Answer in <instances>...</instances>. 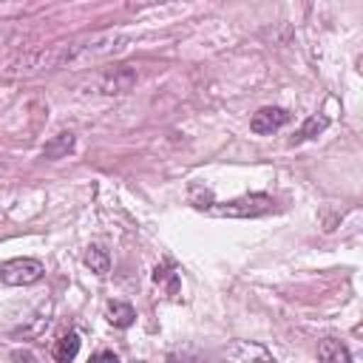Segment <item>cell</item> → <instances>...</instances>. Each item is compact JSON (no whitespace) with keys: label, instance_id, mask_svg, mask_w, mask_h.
<instances>
[{"label":"cell","instance_id":"1","mask_svg":"<svg viewBox=\"0 0 363 363\" xmlns=\"http://www.w3.org/2000/svg\"><path fill=\"white\" fill-rule=\"evenodd\" d=\"M269 210H275V201L267 193H247V196H238L230 201H213L207 207V213L224 216V218H255Z\"/></svg>","mask_w":363,"mask_h":363},{"label":"cell","instance_id":"2","mask_svg":"<svg viewBox=\"0 0 363 363\" xmlns=\"http://www.w3.org/2000/svg\"><path fill=\"white\" fill-rule=\"evenodd\" d=\"M43 275H45V267L37 258H11L0 264V281L9 286H28V284H37Z\"/></svg>","mask_w":363,"mask_h":363},{"label":"cell","instance_id":"3","mask_svg":"<svg viewBox=\"0 0 363 363\" xmlns=\"http://www.w3.org/2000/svg\"><path fill=\"white\" fill-rule=\"evenodd\" d=\"M122 43H128V40L119 37V34H96V37L91 40V45L74 43V45L65 51V60L74 62V60H88V57H99V54H113V51L125 48Z\"/></svg>","mask_w":363,"mask_h":363},{"label":"cell","instance_id":"4","mask_svg":"<svg viewBox=\"0 0 363 363\" xmlns=\"http://www.w3.org/2000/svg\"><path fill=\"white\" fill-rule=\"evenodd\" d=\"M99 91L102 94H128L133 85H136V71L130 65H113V68H105L96 79Z\"/></svg>","mask_w":363,"mask_h":363},{"label":"cell","instance_id":"5","mask_svg":"<svg viewBox=\"0 0 363 363\" xmlns=\"http://www.w3.org/2000/svg\"><path fill=\"white\" fill-rule=\"evenodd\" d=\"M227 363H275V357L255 340H235L227 346Z\"/></svg>","mask_w":363,"mask_h":363},{"label":"cell","instance_id":"6","mask_svg":"<svg viewBox=\"0 0 363 363\" xmlns=\"http://www.w3.org/2000/svg\"><path fill=\"white\" fill-rule=\"evenodd\" d=\"M289 122V113L284 111V108H261V111H255L252 113V119H250V130L252 133H275L278 128H284Z\"/></svg>","mask_w":363,"mask_h":363},{"label":"cell","instance_id":"7","mask_svg":"<svg viewBox=\"0 0 363 363\" xmlns=\"http://www.w3.org/2000/svg\"><path fill=\"white\" fill-rule=\"evenodd\" d=\"M318 360H320V363H352V354H349V349H346L340 340L323 337V340L318 343Z\"/></svg>","mask_w":363,"mask_h":363},{"label":"cell","instance_id":"8","mask_svg":"<svg viewBox=\"0 0 363 363\" xmlns=\"http://www.w3.org/2000/svg\"><path fill=\"white\" fill-rule=\"evenodd\" d=\"M74 150V133L71 130H62L57 136H51V142H45L43 147V159H62Z\"/></svg>","mask_w":363,"mask_h":363},{"label":"cell","instance_id":"9","mask_svg":"<svg viewBox=\"0 0 363 363\" xmlns=\"http://www.w3.org/2000/svg\"><path fill=\"white\" fill-rule=\"evenodd\" d=\"M77 352H79V335H77V332L62 335V337L54 343V349H51L54 363H71V360L77 357Z\"/></svg>","mask_w":363,"mask_h":363},{"label":"cell","instance_id":"10","mask_svg":"<svg viewBox=\"0 0 363 363\" xmlns=\"http://www.w3.org/2000/svg\"><path fill=\"white\" fill-rule=\"evenodd\" d=\"M108 320H111L116 329H128V326L136 320V312H133V306L125 303V301H111V303H108Z\"/></svg>","mask_w":363,"mask_h":363},{"label":"cell","instance_id":"11","mask_svg":"<svg viewBox=\"0 0 363 363\" xmlns=\"http://www.w3.org/2000/svg\"><path fill=\"white\" fill-rule=\"evenodd\" d=\"M85 264L91 267V272L105 275V272L111 269V255H108V250H102L99 244H91L88 252H85Z\"/></svg>","mask_w":363,"mask_h":363},{"label":"cell","instance_id":"12","mask_svg":"<svg viewBox=\"0 0 363 363\" xmlns=\"http://www.w3.org/2000/svg\"><path fill=\"white\" fill-rule=\"evenodd\" d=\"M326 125H329V119H326V116H309V119L303 122V128L298 130L295 142H303V139H315L318 133H323V130H326Z\"/></svg>","mask_w":363,"mask_h":363},{"label":"cell","instance_id":"13","mask_svg":"<svg viewBox=\"0 0 363 363\" xmlns=\"http://www.w3.org/2000/svg\"><path fill=\"white\" fill-rule=\"evenodd\" d=\"M153 281H156V284H164V286H167V295L176 298V292H179V275H176L170 267H156Z\"/></svg>","mask_w":363,"mask_h":363},{"label":"cell","instance_id":"14","mask_svg":"<svg viewBox=\"0 0 363 363\" xmlns=\"http://www.w3.org/2000/svg\"><path fill=\"white\" fill-rule=\"evenodd\" d=\"M91 363H119V357H116L113 352L105 349V352H96V354L91 357Z\"/></svg>","mask_w":363,"mask_h":363}]
</instances>
